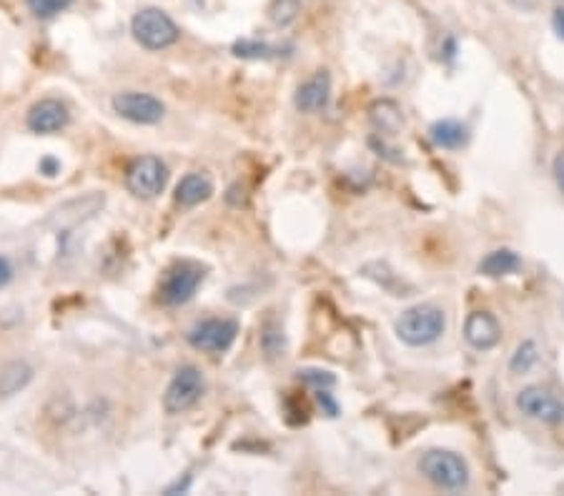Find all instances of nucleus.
Segmentation results:
<instances>
[{"mask_svg":"<svg viewBox=\"0 0 564 496\" xmlns=\"http://www.w3.org/2000/svg\"><path fill=\"white\" fill-rule=\"evenodd\" d=\"M397 336L407 346H429L434 344L439 339L444 329H447V318H444V311L431 306V303H419V306H412L407 308L399 318H397Z\"/></svg>","mask_w":564,"mask_h":496,"instance_id":"f257e3e1","label":"nucleus"},{"mask_svg":"<svg viewBox=\"0 0 564 496\" xmlns=\"http://www.w3.org/2000/svg\"><path fill=\"white\" fill-rule=\"evenodd\" d=\"M419 471L444 492H462L469 486L467 461L447 449H429L427 454L419 459Z\"/></svg>","mask_w":564,"mask_h":496,"instance_id":"f03ea898","label":"nucleus"},{"mask_svg":"<svg viewBox=\"0 0 564 496\" xmlns=\"http://www.w3.org/2000/svg\"><path fill=\"white\" fill-rule=\"evenodd\" d=\"M131 33L141 48L146 51H165L179 41V26L161 8H143L131 20Z\"/></svg>","mask_w":564,"mask_h":496,"instance_id":"7ed1b4c3","label":"nucleus"},{"mask_svg":"<svg viewBox=\"0 0 564 496\" xmlns=\"http://www.w3.org/2000/svg\"><path fill=\"white\" fill-rule=\"evenodd\" d=\"M204 268L198 263L191 261H181L176 266H171L165 271L164 281H161V289H158V296L165 306H183L189 303L196 296L198 286L204 284Z\"/></svg>","mask_w":564,"mask_h":496,"instance_id":"20e7f679","label":"nucleus"},{"mask_svg":"<svg viewBox=\"0 0 564 496\" xmlns=\"http://www.w3.org/2000/svg\"><path fill=\"white\" fill-rule=\"evenodd\" d=\"M168 183V168L158 156H141L128 165L125 186L136 198H156Z\"/></svg>","mask_w":564,"mask_h":496,"instance_id":"39448f33","label":"nucleus"},{"mask_svg":"<svg viewBox=\"0 0 564 496\" xmlns=\"http://www.w3.org/2000/svg\"><path fill=\"white\" fill-rule=\"evenodd\" d=\"M204 388H206L204 373L198 372L196 366H183L173 373L171 384L165 386L164 409L168 413L189 412L191 406H196V401L201 399Z\"/></svg>","mask_w":564,"mask_h":496,"instance_id":"423d86ee","label":"nucleus"},{"mask_svg":"<svg viewBox=\"0 0 564 496\" xmlns=\"http://www.w3.org/2000/svg\"><path fill=\"white\" fill-rule=\"evenodd\" d=\"M238 336L234 318H206L189 331V344L206 354H226Z\"/></svg>","mask_w":564,"mask_h":496,"instance_id":"0eeeda50","label":"nucleus"},{"mask_svg":"<svg viewBox=\"0 0 564 496\" xmlns=\"http://www.w3.org/2000/svg\"><path fill=\"white\" fill-rule=\"evenodd\" d=\"M113 110L131 121V124L141 125H153L161 124L165 116V106L151 93H138V91H124V93H116L113 100H110Z\"/></svg>","mask_w":564,"mask_h":496,"instance_id":"6e6552de","label":"nucleus"},{"mask_svg":"<svg viewBox=\"0 0 564 496\" xmlns=\"http://www.w3.org/2000/svg\"><path fill=\"white\" fill-rule=\"evenodd\" d=\"M517 409L529 419H537L542 424L560 427L564 424V404L552 391L542 386H527L517 394Z\"/></svg>","mask_w":564,"mask_h":496,"instance_id":"1a4fd4ad","label":"nucleus"},{"mask_svg":"<svg viewBox=\"0 0 564 496\" xmlns=\"http://www.w3.org/2000/svg\"><path fill=\"white\" fill-rule=\"evenodd\" d=\"M70 121V113L68 108L60 103V100H55V98H43L38 100L33 108L28 110V118H26V125L33 131V133H58V131H63Z\"/></svg>","mask_w":564,"mask_h":496,"instance_id":"9d476101","label":"nucleus"},{"mask_svg":"<svg viewBox=\"0 0 564 496\" xmlns=\"http://www.w3.org/2000/svg\"><path fill=\"white\" fill-rule=\"evenodd\" d=\"M331 100V76L326 70H317L311 78L299 85L294 106L302 113H321Z\"/></svg>","mask_w":564,"mask_h":496,"instance_id":"9b49d317","label":"nucleus"},{"mask_svg":"<svg viewBox=\"0 0 564 496\" xmlns=\"http://www.w3.org/2000/svg\"><path fill=\"white\" fill-rule=\"evenodd\" d=\"M464 339L471 348L477 351H489L499 344L502 339V329H499V321H496L492 314L487 311H474L469 314L467 321H464Z\"/></svg>","mask_w":564,"mask_h":496,"instance_id":"f8f14e48","label":"nucleus"},{"mask_svg":"<svg viewBox=\"0 0 564 496\" xmlns=\"http://www.w3.org/2000/svg\"><path fill=\"white\" fill-rule=\"evenodd\" d=\"M211 196H214V180L208 173H201V171L183 176L176 186V204L183 208L198 206V204L208 201Z\"/></svg>","mask_w":564,"mask_h":496,"instance_id":"ddd939ff","label":"nucleus"},{"mask_svg":"<svg viewBox=\"0 0 564 496\" xmlns=\"http://www.w3.org/2000/svg\"><path fill=\"white\" fill-rule=\"evenodd\" d=\"M520 268H522V259L514 251H510V248H496V251L484 256L477 271L482 276H489V278H499V276L517 274Z\"/></svg>","mask_w":564,"mask_h":496,"instance_id":"4468645a","label":"nucleus"},{"mask_svg":"<svg viewBox=\"0 0 564 496\" xmlns=\"http://www.w3.org/2000/svg\"><path fill=\"white\" fill-rule=\"evenodd\" d=\"M467 125H462L459 121H452V118H444V121H437L429 128V138L434 140L437 148H447V151H455V148H462L467 143Z\"/></svg>","mask_w":564,"mask_h":496,"instance_id":"2eb2a0df","label":"nucleus"},{"mask_svg":"<svg viewBox=\"0 0 564 496\" xmlns=\"http://www.w3.org/2000/svg\"><path fill=\"white\" fill-rule=\"evenodd\" d=\"M372 121L379 128V133L394 136L404 125V116H401V108L394 100H379L372 106Z\"/></svg>","mask_w":564,"mask_h":496,"instance_id":"dca6fc26","label":"nucleus"},{"mask_svg":"<svg viewBox=\"0 0 564 496\" xmlns=\"http://www.w3.org/2000/svg\"><path fill=\"white\" fill-rule=\"evenodd\" d=\"M286 51H291V45L281 48V45H271V43H263V41H251V38H244V41L234 43L236 58H246V60L278 58V55H286Z\"/></svg>","mask_w":564,"mask_h":496,"instance_id":"f3484780","label":"nucleus"},{"mask_svg":"<svg viewBox=\"0 0 564 496\" xmlns=\"http://www.w3.org/2000/svg\"><path fill=\"white\" fill-rule=\"evenodd\" d=\"M30 366L23 364V361H13V364H8V366H3V372H0V394H15L18 388H23V386L30 381Z\"/></svg>","mask_w":564,"mask_h":496,"instance_id":"a211bd4d","label":"nucleus"},{"mask_svg":"<svg viewBox=\"0 0 564 496\" xmlns=\"http://www.w3.org/2000/svg\"><path fill=\"white\" fill-rule=\"evenodd\" d=\"M302 13V0H271L269 5V20L278 28L291 26Z\"/></svg>","mask_w":564,"mask_h":496,"instance_id":"6ab92c4d","label":"nucleus"},{"mask_svg":"<svg viewBox=\"0 0 564 496\" xmlns=\"http://www.w3.org/2000/svg\"><path fill=\"white\" fill-rule=\"evenodd\" d=\"M539 361V348L535 341H522L517 346L514 356L510 361V372L512 373H527L532 372V366Z\"/></svg>","mask_w":564,"mask_h":496,"instance_id":"aec40b11","label":"nucleus"},{"mask_svg":"<svg viewBox=\"0 0 564 496\" xmlns=\"http://www.w3.org/2000/svg\"><path fill=\"white\" fill-rule=\"evenodd\" d=\"M28 8L33 11V15H38L43 20H51L58 13H63L66 8H70L73 0H26Z\"/></svg>","mask_w":564,"mask_h":496,"instance_id":"412c9836","label":"nucleus"},{"mask_svg":"<svg viewBox=\"0 0 564 496\" xmlns=\"http://www.w3.org/2000/svg\"><path fill=\"white\" fill-rule=\"evenodd\" d=\"M299 381L317 391V388H331L336 384V376L331 372H321V369H303L299 372Z\"/></svg>","mask_w":564,"mask_h":496,"instance_id":"4be33fe9","label":"nucleus"},{"mask_svg":"<svg viewBox=\"0 0 564 496\" xmlns=\"http://www.w3.org/2000/svg\"><path fill=\"white\" fill-rule=\"evenodd\" d=\"M317 404L326 416H339V404H336L329 388H317Z\"/></svg>","mask_w":564,"mask_h":496,"instance_id":"5701e85b","label":"nucleus"},{"mask_svg":"<svg viewBox=\"0 0 564 496\" xmlns=\"http://www.w3.org/2000/svg\"><path fill=\"white\" fill-rule=\"evenodd\" d=\"M552 173H554V180H557V188L564 193V151L557 153V158L552 164Z\"/></svg>","mask_w":564,"mask_h":496,"instance_id":"b1692460","label":"nucleus"},{"mask_svg":"<svg viewBox=\"0 0 564 496\" xmlns=\"http://www.w3.org/2000/svg\"><path fill=\"white\" fill-rule=\"evenodd\" d=\"M11 276H13L11 263H8V259H3V256H0V289L11 281Z\"/></svg>","mask_w":564,"mask_h":496,"instance_id":"393cba45","label":"nucleus"},{"mask_svg":"<svg viewBox=\"0 0 564 496\" xmlns=\"http://www.w3.org/2000/svg\"><path fill=\"white\" fill-rule=\"evenodd\" d=\"M552 26L557 30V36L564 41V8H557L554 15H552Z\"/></svg>","mask_w":564,"mask_h":496,"instance_id":"a878e982","label":"nucleus"},{"mask_svg":"<svg viewBox=\"0 0 564 496\" xmlns=\"http://www.w3.org/2000/svg\"><path fill=\"white\" fill-rule=\"evenodd\" d=\"M41 171L45 176H55L58 173V164H55L53 158H45V161H41Z\"/></svg>","mask_w":564,"mask_h":496,"instance_id":"bb28decb","label":"nucleus"}]
</instances>
